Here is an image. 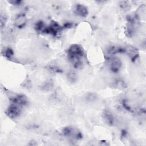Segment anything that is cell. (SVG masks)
I'll return each mask as SVG.
<instances>
[{"instance_id":"8992f818","label":"cell","mask_w":146,"mask_h":146,"mask_svg":"<svg viewBox=\"0 0 146 146\" xmlns=\"http://www.w3.org/2000/svg\"><path fill=\"white\" fill-rule=\"evenodd\" d=\"M11 103L16 104L21 107H24L27 106L28 103V100L26 96L22 94H18L16 96H14L10 99Z\"/></svg>"},{"instance_id":"4fadbf2b","label":"cell","mask_w":146,"mask_h":146,"mask_svg":"<svg viewBox=\"0 0 146 146\" xmlns=\"http://www.w3.org/2000/svg\"><path fill=\"white\" fill-rule=\"evenodd\" d=\"M86 99L87 100H88V101H90V102L94 101L97 99V96L95 94L90 93L87 95Z\"/></svg>"},{"instance_id":"e0dca14e","label":"cell","mask_w":146,"mask_h":146,"mask_svg":"<svg viewBox=\"0 0 146 146\" xmlns=\"http://www.w3.org/2000/svg\"><path fill=\"white\" fill-rule=\"evenodd\" d=\"M72 26V25L71 23H70V22H67V23H66L64 25L65 28H68V27H71Z\"/></svg>"},{"instance_id":"2e32d148","label":"cell","mask_w":146,"mask_h":146,"mask_svg":"<svg viewBox=\"0 0 146 146\" xmlns=\"http://www.w3.org/2000/svg\"><path fill=\"white\" fill-rule=\"evenodd\" d=\"M6 21H7V18L5 16H3L2 15H1V28H3V26H5Z\"/></svg>"},{"instance_id":"7c38bea8","label":"cell","mask_w":146,"mask_h":146,"mask_svg":"<svg viewBox=\"0 0 146 146\" xmlns=\"http://www.w3.org/2000/svg\"><path fill=\"white\" fill-rule=\"evenodd\" d=\"M3 54L6 58L10 59L14 55V52L11 48H7L4 50Z\"/></svg>"},{"instance_id":"52a82bcc","label":"cell","mask_w":146,"mask_h":146,"mask_svg":"<svg viewBox=\"0 0 146 146\" xmlns=\"http://www.w3.org/2000/svg\"><path fill=\"white\" fill-rule=\"evenodd\" d=\"M62 30L60 26L56 22L52 21L48 26H46V28L44 31V33L50 34L52 35H56Z\"/></svg>"},{"instance_id":"3957f363","label":"cell","mask_w":146,"mask_h":146,"mask_svg":"<svg viewBox=\"0 0 146 146\" xmlns=\"http://www.w3.org/2000/svg\"><path fill=\"white\" fill-rule=\"evenodd\" d=\"M22 108V107L21 106L11 103L6 110V115L11 119H15L19 117V116L21 115Z\"/></svg>"},{"instance_id":"277c9868","label":"cell","mask_w":146,"mask_h":146,"mask_svg":"<svg viewBox=\"0 0 146 146\" xmlns=\"http://www.w3.org/2000/svg\"><path fill=\"white\" fill-rule=\"evenodd\" d=\"M122 67V62L120 58L115 56L110 57L109 60V67L111 71L116 73L120 71Z\"/></svg>"},{"instance_id":"7a4b0ae2","label":"cell","mask_w":146,"mask_h":146,"mask_svg":"<svg viewBox=\"0 0 146 146\" xmlns=\"http://www.w3.org/2000/svg\"><path fill=\"white\" fill-rule=\"evenodd\" d=\"M62 133L64 136L71 140H79L82 139V133L76 128L68 126L63 128L62 129Z\"/></svg>"},{"instance_id":"8fae6325","label":"cell","mask_w":146,"mask_h":146,"mask_svg":"<svg viewBox=\"0 0 146 146\" xmlns=\"http://www.w3.org/2000/svg\"><path fill=\"white\" fill-rule=\"evenodd\" d=\"M16 23L18 27H22L26 23V18L23 15H20L17 18Z\"/></svg>"},{"instance_id":"30bf717a","label":"cell","mask_w":146,"mask_h":146,"mask_svg":"<svg viewBox=\"0 0 146 146\" xmlns=\"http://www.w3.org/2000/svg\"><path fill=\"white\" fill-rule=\"evenodd\" d=\"M35 28L37 31L44 33V31L46 28V26L42 21H39L35 24Z\"/></svg>"},{"instance_id":"6da1fadb","label":"cell","mask_w":146,"mask_h":146,"mask_svg":"<svg viewBox=\"0 0 146 146\" xmlns=\"http://www.w3.org/2000/svg\"><path fill=\"white\" fill-rule=\"evenodd\" d=\"M68 59L75 68H80L83 64L81 60L84 55V51L83 47L79 44H73L71 45L67 51Z\"/></svg>"},{"instance_id":"ba28073f","label":"cell","mask_w":146,"mask_h":146,"mask_svg":"<svg viewBox=\"0 0 146 146\" xmlns=\"http://www.w3.org/2000/svg\"><path fill=\"white\" fill-rule=\"evenodd\" d=\"M74 12L77 15L82 18H85L88 14L87 7L82 4H77L74 7Z\"/></svg>"},{"instance_id":"9a60e30c","label":"cell","mask_w":146,"mask_h":146,"mask_svg":"<svg viewBox=\"0 0 146 146\" xmlns=\"http://www.w3.org/2000/svg\"><path fill=\"white\" fill-rule=\"evenodd\" d=\"M68 78L70 81L74 82V80L76 79V76L74 72H70L68 74Z\"/></svg>"},{"instance_id":"5b68a950","label":"cell","mask_w":146,"mask_h":146,"mask_svg":"<svg viewBox=\"0 0 146 146\" xmlns=\"http://www.w3.org/2000/svg\"><path fill=\"white\" fill-rule=\"evenodd\" d=\"M102 117L104 122L109 126H112L115 123V118L112 113L108 110H105L102 113Z\"/></svg>"},{"instance_id":"5bb4252c","label":"cell","mask_w":146,"mask_h":146,"mask_svg":"<svg viewBox=\"0 0 146 146\" xmlns=\"http://www.w3.org/2000/svg\"><path fill=\"white\" fill-rule=\"evenodd\" d=\"M120 6L123 10H128L130 7V5L127 1H122L121 2Z\"/></svg>"},{"instance_id":"9c48e42d","label":"cell","mask_w":146,"mask_h":146,"mask_svg":"<svg viewBox=\"0 0 146 146\" xmlns=\"http://www.w3.org/2000/svg\"><path fill=\"white\" fill-rule=\"evenodd\" d=\"M125 52H127L132 61L136 60L139 56L138 51L134 47H129L128 48L125 49Z\"/></svg>"}]
</instances>
